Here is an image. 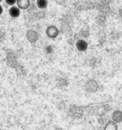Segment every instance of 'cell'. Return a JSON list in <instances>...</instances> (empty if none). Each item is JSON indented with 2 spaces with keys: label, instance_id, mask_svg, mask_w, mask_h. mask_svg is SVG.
I'll return each mask as SVG.
<instances>
[{
  "label": "cell",
  "instance_id": "cell-1",
  "mask_svg": "<svg viewBox=\"0 0 122 130\" xmlns=\"http://www.w3.org/2000/svg\"><path fill=\"white\" fill-rule=\"evenodd\" d=\"M9 13L11 17L16 19L19 17V15H20V9H19L18 6L13 5V6H11V8L9 10Z\"/></svg>",
  "mask_w": 122,
  "mask_h": 130
},
{
  "label": "cell",
  "instance_id": "cell-2",
  "mask_svg": "<svg viewBox=\"0 0 122 130\" xmlns=\"http://www.w3.org/2000/svg\"><path fill=\"white\" fill-rule=\"evenodd\" d=\"M76 48L79 51H85L88 49V43L84 40H79L76 43Z\"/></svg>",
  "mask_w": 122,
  "mask_h": 130
},
{
  "label": "cell",
  "instance_id": "cell-3",
  "mask_svg": "<svg viewBox=\"0 0 122 130\" xmlns=\"http://www.w3.org/2000/svg\"><path fill=\"white\" fill-rule=\"evenodd\" d=\"M16 4L20 9H26L29 7L30 1L29 0H17Z\"/></svg>",
  "mask_w": 122,
  "mask_h": 130
},
{
  "label": "cell",
  "instance_id": "cell-4",
  "mask_svg": "<svg viewBox=\"0 0 122 130\" xmlns=\"http://www.w3.org/2000/svg\"><path fill=\"white\" fill-rule=\"evenodd\" d=\"M36 5L38 9H44L48 6V1L47 0H37L36 1Z\"/></svg>",
  "mask_w": 122,
  "mask_h": 130
},
{
  "label": "cell",
  "instance_id": "cell-5",
  "mask_svg": "<svg viewBox=\"0 0 122 130\" xmlns=\"http://www.w3.org/2000/svg\"><path fill=\"white\" fill-rule=\"evenodd\" d=\"M45 51L48 54H52L53 52H54V48H53L51 45H47L45 47Z\"/></svg>",
  "mask_w": 122,
  "mask_h": 130
},
{
  "label": "cell",
  "instance_id": "cell-6",
  "mask_svg": "<svg viewBox=\"0 0 122 130\" xmlns=\"http://www.w3.org/2000/svg\"><path fill=\"white\" fill-rule=\"evenodd\" d=\"M5 3L9 6H13L17 3V0H5Z\"/></svg>",
  "mask_w": 122,
  "mask_h": 130
},
{
  "label": "cell",
  "instance_id": "cell-7",
  "mask_svg": "<svg viewBox=\"0 0 122 130\" xmlns=\"http://www.w3.org/2000/svg\"><path fill=\"white\" fill-rule=\"evenodd\" d=\"M3 12H4V9H3V7L1 6V5H0V16L2 15Z\"/></svg>",
  "mask_w": 122,
  "mask_h": 130
},
{
  "label": "cell",
  "instance_id": "cell-8",
  "mask_svg": "<svg viewBox=\"0 0 122 130\" xmlns=\"http://www.w3.org/2000/svg\"><path fill=\"white\" fill-rule=\"evenodd\" d=\"M2 1H3V0H0V3H1V2H2Z\"/></svg>",
  "mask_w": 122,
  "mask_h": 130
}]
</instances>
